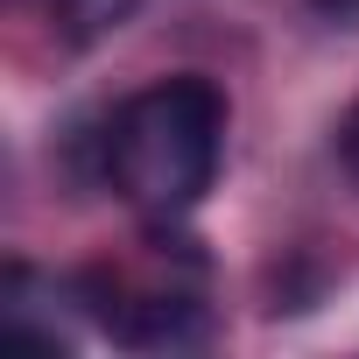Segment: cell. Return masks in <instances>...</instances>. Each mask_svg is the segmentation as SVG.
<instances>
[{"label": "cell", "mask_w": 359, "mask_h": 359, "mask_svg": "<svg viewBox=\"0 0 359 359\" xmlns=\"http://www.w3.org/2000/svg\"><path fill=\"white\" fill-rule=\"evenodd\" d=\"M226 120L233 106L205 71L155 78L106 113L99 176L148 226H176L184 212H198V198L212 191V176L226 162Z\"/></svg>", "instance_id": "cell-1"}, {"label": "cell", "mask_w": 359, "mask_h": 359, "mask_svg": "<svg viewBox=\"0 0 359 359\" xmlns=\"http://www.w3.org/2000/svg\"><path fill=\"white\" fill-rule=\"evenodd\" d=\"M176 261H191V240H162V275H127V268H92L78 275V310L127 352H191L212 338V303L198 289L205 261L191 275H176Z\"/></svg>", "instance_id": "cell-2"}, {"label": "cell", "mask_w": 359, "mask_h": 359, "mask_svg": "<svg viewBox=\"0 0 359 359\" xmlns=\"http://www.w3.org/2000/svg\"><path fill=\"white\" fill-rule=\"evenodd\" d=\"M22 8H36V15H43V22L57 29V43L85 50V43H99V36L127 29L134 0H22Z\"/></svg>", "instance_id": "cell-3"}, {"label": "cell", "mask_w": 359, "mask_h": 359, "mask_svg": "<svg viewBox=\"0 0 359 359\" xmlns=\"http://www.w3.org/2000/svg\"><path fill=\"white\" fill-rule=\"evenodd\" d=\"M338 155H345V176L359 184V99H352V113H345V127H338Z\"/></svg>", "instance_id": "cell-4"}, {"label": "cell", "mask_w": 359, "mask_h": 359, "mask_svg": "<svg viewBox=\"0 0 359 359\" xmlns=\"http://www.w3.org/2000/svg\"><path fill=\"white\" fill-rule=\"evenodd\" d=\"M310 8L324 22H338V29H359V0H310Z\"/></svg>", "instance_id": "cell-5"}]
</instances>
